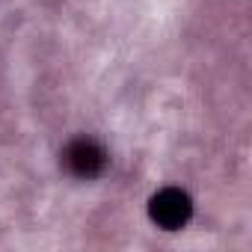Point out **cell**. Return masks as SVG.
I'll use <instances>...</instances> for the list:
<instances>
[{
    "mask_svg": "<svg viewBox=\"0 0 252 252\" xmlns=\"http://www.w3.org/2000/svg\"><path fill=\"white\" fill-rule=\"evenodd\" d=\"M149 217L158 228L178 231L193 217V199L181 187H163L149 199Z\"/></svg>",
    "mask_w": 252,
    "mask_h": 252,
    "instance_id": "obj_1",
    "label": "cell"
},
{
    "mask_svg": "<svg viewBox=\"0 0 252 252\" xmlns=\"http://www.w3.org/2000/svg\"><path fill=\"white\" fill-rule=\"evenodd\" d=\"M63 163H65V169L74 175V178H98L104 169H107V163H110V158H107V152H104V146L98 143V140H92V137H77V140H71L68 146H65V152H63Z\"/></svg>",
    "mask_w": 252,
    "mask_h": 252,
    "instance_id": "obj_2",
    "label": "cell"
}]
</instances>
